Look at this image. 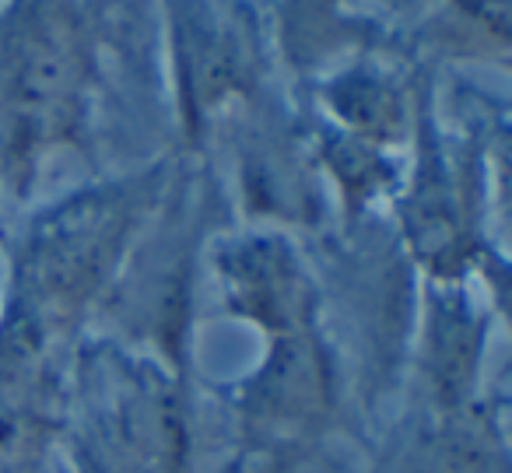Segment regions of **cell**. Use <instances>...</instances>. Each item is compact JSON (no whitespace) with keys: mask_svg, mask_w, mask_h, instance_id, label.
I'll return each instance as SVG.
<instances>
[{"mask_svg":"<svg viewBox=\"0 0 512 473\" xmlns=\"http://www.w3.org/2000/svg\"><path fill=\"white\" fill-rule=\"evenodd\" d=\"M239 456L228 473H285L313 452L337 414L327 347L306 330L271 333V351L232 389Z\"/></svg>","mask_w":512,"mask_h":473,"instance_id":"1","label":"cell"},{"mask_svg":"<svg viewBox=\"0 0 512 473\" xmlns=\"http://www.w3.org/2000/svg\"><path fill=\"white\" fill-rule=\"evenodd\" d=\"M95 473H183L186 414L176 379L134 358H95L81 375Z\"/></svg>","mask_w":512,"mask_h":473,"instance_id":"2","label":"cell"}]
</instances>
